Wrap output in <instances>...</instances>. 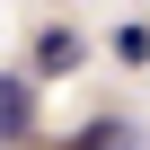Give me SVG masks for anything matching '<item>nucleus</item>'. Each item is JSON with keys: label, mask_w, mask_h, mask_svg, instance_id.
Instances as JSON below:
<instances>
[{"label": "nucleus", "mask_w": 150, "mask_h": 150, "mask_svg": "<svg viewBox=\"0 0 150 150\" xmlns=\"http://www.w3.org/2000/svg\"><path fill=\"white\" fill-rule=\"evenodd\" d=\"M35 71H44V80L80 71V35H71V27H44V35H35Z\"/></svg>", "instance_id": "nucleus-1"}, {"label": "nucleus", "mask_w": 150, "mask_h": 150, "mask_svg": "<svg viewBox=\"0 0 150 150\" xmlns=\"http://www.w3.org/2000/svg\"><path fill=\"white\" fill-rule=\"evenodd\" d=\"M0 141H27V80H0Z\"/></svg>", "instance_id": "nucleus-2"}, {"label": "nucleus", "mask_w": 150, "mask_h": 150, "mask_svg": "<svg viewBox=\"0 0 150 150\" xmlns=\"http://www.w3.org/2000/svg\"><path fill=\"white\" fill-rule=\"evenodd\" d=\"M71 150H132V132H124V124H88Z\"/></svg>", "instance_id": "nucleus-3"}]
</instances>
